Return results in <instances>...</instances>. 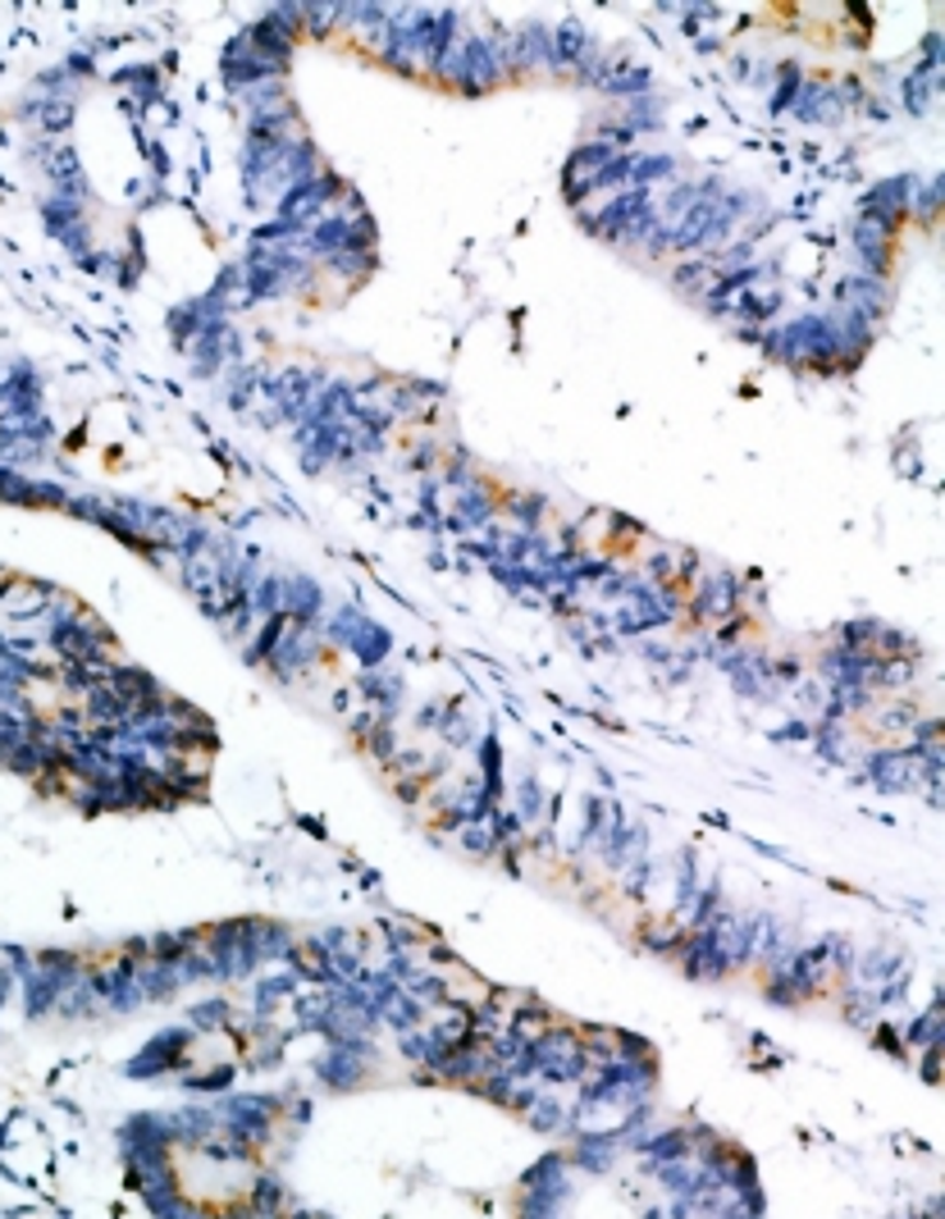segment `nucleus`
I'll return each mask as SVG.
<instances>
[{"label":"nucleus","mask_w":945,"mask_h":1219,"mask_svg":"<svg viewBox=\"0 0 945 1219\" xmlns=\"http://www.w3.org/2000/svg\"><path fill=\"white\" fill-rule=\"evenodd\" d=\"M854 242H858V257H864V265L868 270H886V242H891V225H881V219H858V229H854Z\"/></svg>","instance_id":"obj_3"},{"label":"nucleus","mask_w":945,"mask_h":1219,"mask_svg":"<svg viewBox=\"0 0 945 1219\" xmlns=\"http://www.w3.org/2000/svg\"><path fill=\"white\" fill-rule=\"evenodd\" d=\"M799 88H804L799 65H786V69H782V82H776V92H772V101H767L772 115H782V110H790V105H795V96H799Z\"/></svg>","instance_id":"obj_4"},{"label":"nucleus","mask_w":945,"mask_h":1219,"mask_svg":"<svg viewBox=\"0 0 945 1219\" xmlns=\"http://www.w3.org/2000/svg\"><path fill=\"white\" fill-rule=\"evenodd\" d=\"M790 110H795L804 124H831V119H841L845 96H841L836 88H822V82H804Z\"/></svg>","instance_id":"obj_1"},{"label":"nucleus","mask_w":945,"mask_h":1219,"mask_svg":"<svg viewBox=\"0 0 945 1219\" xmlns=\"http://www.w3.org/2000/svg\"><path fill=\"white\" fill-rule=\"evenodd\" d=\"M919 772H923V754H881V759H873V777L886 790L919 786Z\"/></svg>","instance_id":"obj_2"}]
</instances>
